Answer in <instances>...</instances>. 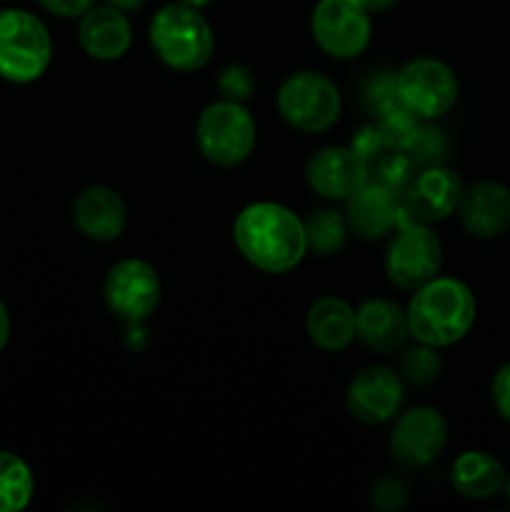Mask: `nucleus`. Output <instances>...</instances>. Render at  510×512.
I'll list each match as a JSON object with an SVG mask.
<instances>
[{
  "mask_svg": "<svg viewBox=\"0 0 510 512\" xmlns=\"http://www.w3.org/2000/svg\"><path fill=\"white\" fill-rule=\"evenodd\" d=\"M233 238L245 260L263 273H288L308 253L303 220L278 203H253L240 210Z\"/></svg>",
  "mask_w": 510,
  "mask_h": 512,
  "instance_id": "f257e3e1",
  "label": "nucleus"
},
{
  "mask_svg": "<svg viewBox=\"0 0 510 512\" xmlns=\"http://www.w3.org/2000/svg\"><path fill=\"white\" fill-rule=\"evenodd\" d=\"M410 335L433 348H445L468 335L475 323V298L455 278H433L415 290L408 305Z\"/></svg>",
  "mask_w": 510,
  "mask_h": 512,
  "instance_id": "f03ea898",
  "label": "nucleus"
},
{
  "mask_svg": "<svg viewBox=\"0 0 510 512\" xmlns=\"http://www.w3.org/2000/svg\"><path fill=\"white\" fill-rule=\"evenodd\" d=\"M150 45L168 68L193 73L213 55V30L198 8L183 3L163 5L150 20Z\"/></svg>",
  "mask_w": 510,
  "mask_h": 512,
  "instance_id": "7ed1b4c3",
  "label": "nucleus"
},
{
  "mask_svg": "<svg viewBox=\"0 0 510 512\" xmlns=\"http://www.w3.org/2000/svg\"><path fill=\"white\" fill-rule=\"evenodd\" d=\"M53 43L38 15L0 10V75L10 83H33L48 70Z\"/></svg>",
  "mask_w": 510,
  "mask_h": 512,
  "instance_id": "20e7f679",
  "label": "nucleus"
},
{
  "mask_svg": "<svg viewBox=\"0 0 510 512\" xmlns=\"http://www.w3.org/2000/svg\"><path fill=\"white\" fill-rule=\"evenodd\" d=\"M398 233L390 240L385 253V273L390 283L403 290H418L420 285L438 278L440 263H443V245L440 238L428 228V223L408 218L400 210Z\"/></svg>",
  "mask_w": 510,
  "mask_h": 512,
  "instance_id": "39448f33",
  "label": "nucleus"
},
{
  "mask_svg": "<svg viewBox=\"0 0 510 512\" xmlns=\"http://www.w3.org/2000/svg\"><path fill=\"white\" fill-rule=\"evenodd\" d=\"M198 148L205 158L220 168H233L248 160L255 145V120L243 103L235 100H218L210 103L200 113L198 128Z\"/></svg>",
  "mask_w": 510,
  "mask_h": 512,
  "instance_id": "423d86ee",
  "label": "nucleus"
},
{
  "mask_svg": "<svg viewBox=\"0 0 510 512\" xmlns=\"http://www.w3.org/2000/svg\"><path fill=\"white\" fill-rule=\"evenodd\" d=\"M278 113L300 133H323L340 115L338 85L323 73L298 70L280 85Z\"/></svg>",
  "mask_w": 510,
  "mask_h": 512,
  "instance_id": "0eeeda50",
  "label": "nucleus"
},
{
  "mask_svg": "<svg viewBox=\"0 0 510 512\" xmlns=\"http://www.w3.org/2000/svg\"><path fill=\"white\" fill-rule=\"evenodd\" d=\"M395 90L403 108L418 118L433 120L453 108L460 88L448 65L433 58H418L400 70Z\"/></svg>",
  "mask_w": 510,
  "mask_h": 512,
  "instance_id": "6e6552de",
  "label": "nucleus"
},
{
  "mask_svg": "<svg viewBox=\"0 0 510 512\" xmlns=\"http://www.w3.org/2000/svg\"><path fill=\"white\" fill-rule=\"evenodd\" d=\"M315 43L330 58H358L370 43V13L353 0H318L310 18Z\"/></svg>",
  "mask_w": 510,
  "mask_h": 512,
  "instance_id": "1a4fd4ad",
  "label": "nucleus"
},
{
  "mask_svg": "<svg viewBox=\"0 0 510 512\" xmlns=\"http://www.w3.org/2000/svg\"><path fill=\"white\" fill-rule=\"evenodd\" d=\"M110 313L125 323H145L160 303V278L145 260H120L103 285Z\"/></svg>",
  "mask_w": 510,
  "mask_h": 512,
  "instance_id": "9d476101",
  "label": "nucleus"
},
{
  "mask_svg": "<svg viewBox=\"0 0 510 512\" xmlns=\"http://www.w3.org/2000/svg\"><path fill=\"white\" fill-rule=\"evenodd\" d=\"M448 443V423L435 408H410L398 415L390 430L388 448L398 465L425 468L443 453Z\"/></svg>",
  "mask_w": 510,
  "mask_h": 512,
  "instance_id": "9b49d317",
  "label": "nucleus"
},
{
  "mask_svg": "<svg viewBox=\"0 0 510 512\" xmlns=\"http://www.w3.org/2000/svg\"><path fill=\"white\" fill-rule=\"evenodd\" d=\"M405 400V383L395 370L373 365L365 368L350 380L345 403L353 418L360 423L380 425L385 420L395 418L403 408Z\"/></svg>",
  "mask_w": 510,
  "mask_h": 512,
  "instance_id": "f8f14e48",
  "label": "nucleus"
},
{
  "mask_svg": "<svg viewBox=\"0 0 510 512\" xmlns=\"http://www.w3.org/2000/svg\"><path fill=\"white\" fill-rule=\"evenodd\" d=\"M308 185L330 200H348L368 180V160L355 148L328 145L308 160Z\"/></svg>",
  "mask_w": 510,
  "mask_h": 512,
  "instance_id": "ddd939ff",
  "label": "nucleus"
},
{
  "mask_svg": "<svg viewBox=\"0 0 510 512\" xmlns=\"http://www.w3.org/2000/svg\"><path fill=\"white\" fill-rule=\"evenodd\" d=\"M463 193V180L453 170L428 168L410 180L400 210L408 218L420 220V223H438V220L458 213Z\"/></svg>",
  "mask_w": 510,
  "mask_h": 512,
  "instance_id": "4468645a",
  "label": "nucleus"
},
{
  "mask_svg": "<svg viewBox=\"0 0 510 512\" xmlns=\"http://www.w3.org/2000/svg\"><path fill=\"white\" fill-rule=\"evenodd\" d=\"M458 215L473 238H500L510 230V190L495 180H480L465 188Z\"/></svg>",
  "mask_w": 510,
  "mask_h": 512,
  "instance_id": "2eb2a0df",
  "label": "nucleus"
},
{
  "mask_svg": "<svg viewBox=\"0 0 510 512\" xmlns=\"http://www.w3.org/2000/svg\"><path fill=\"white\" fill-rule=\"evenodd\" d=\"M73 223L85 238L108 243L120 238L128 223L123 198L105 185H88L73 200Z\"/></svg>",
  "mask_w": 510,
  "mask_h": 512,
  "instance_id": "dca6fc26",
  "label": "nucleus"
},
{
  "mask_svg": "<svg viewBox=\"0 0 510 512\" xmlns=\"http://www.w3.org/2000/svg\"><path fill=\"white\" fill-rule=\"evenodd\" d=\"M78 43L95 60L123 58L133 43L128 15L113 5H93L88 13L80 15Z\"/></svg>",
  "mask_w": 510,
  "mask_h": 512,
  "instance_id": "f3484780",
  "label": "nucleus"
},
{
  "mask_svg": "<svg viewBox=\"0 0 510 512\" xmlns=\"http://www.w3.org/2000/svg\"><path fill=\"white\" fill-rule=\"evenodd\" d=\"M398 215L400 205L393 190L373 180H365L353 195H348L345 220H348V228H353L360 238L373 240L390 233L398 223Z\"/></svg>",
  "mask_w": 510,
  "mask_h": 512,
  "instance_id": "a211bd4d",
  "label": "nucleus"
},
{
  "mask_svg": "<svg viewBox=\"0 0 510 512\" xmlns=\"http://www.w3.org/2000/svg\"><path fill=\"white\" fill-rule=\"evenodd\" d=\"M355 333L375 353H395L410 335L408 313L390 300H365L355 310Z\"/></svg>",
  "mask_w": 510,
  "mask_h": 512,
  "instance_id": "6ab92c4d",
  "label": "nucleus"
},
{
  "mask_svg": "<svg viewBox=\"0 0 510 512\" xmlns=\"http://www.w3.org/2000/svg\"><path fill=\"white\" fill-rule=\"evenodd\" d=\"M455 493L470 500H485L503 493L508 483V473L490 453L483 450H465L455 458L453 470H450Z\"/></svg>",
  "mask_w": 510,
  "mask_h": 512,
  "instance_id": "aec40b11",
  "label": "nucleus"
},
{
  "mask_svg": "<svg viewBox=\"0 0 510 512\" xmlns=\"http://www.w3.org/2000/svg\"><path fill=\"white\" fill-rule=\"evenodd\" d=\"M308 335L320 350L340 353L348 348L358 333H355V310L345 300L320 298L308 310Z\"/></svg>",
  "mask_w": 510,
  "mask_h": 512,
  "instance_id": "412c9836",
  "label": "nucleus"
},
{
  "mask_svg": "<svg viewBox=\"0 0 510 512\" xmlns=\"http://www.w3.org/2000/svg\"><path fill=\"white\" fill-rule=\"evenodd\" d=\"M33 473L13 453L0 450V512H18L33 498Z\"/></svg>",
  "mask_w": 510,
  "mask_h": 512,
  "instance_id": "4be33fe9",
  "label": "nucleus"
},
{
  "mask_svg": "<svg viewBox=\"0 0 510 512\" xmlns=\"http://www.w3.org/2000/svg\"><path fill=\"white\" fill-rule=\"evenodd\" d=\"M305 225V240H308V250L315 255H333L338 253L348 238V220L335 210H315L303 220Z\"/></svg>",
  "mask_w": 510,
  "mask_h": 512,
  "instance_id": "5701e85b",
  "label": "nucleus"
},
{
  "mask_svg": "<svg viewBox=\"0 0 510 512\" xmlns=\"http://www.w3.org/2000/svg\"><path fill=\"white\" fill-rule=\"evenodd\" d=\"M440 358L433 345H420V348L405 350L400 358V378L408 380L410 385H428L438 378Z\"/></svg>",
  "mask_w": 510,
  "mask_h": 512,
  "instance_id": "b1692460",
  "label": "nucleus"
},
{
  "mask_svg": "<svg viewBox=\"0 0 510 512\" xmlns=\"http://www.w3.org/2000/svg\"><path fill=\"white\" fill-rule=\"evenodd\" d=\"M253 88L255 78L245 65H228L218 78V90L223 93V98L235 100V103H243L245 98H250Z\"/></svg>",
  "mask_w": 510,
  "mask_h": 512,
  "instance_id": "393cba45",
  "label": "nucleus"
},
{
  "mask_svg": "<svg viewBox=\"0 0 510 512\" xmlns=\"http://www.w3.org/2000/svg\"><path fill=\"white\" fill-rule=\"evenodd\" d=\"M405 500H408V488L400 478H380L370 490V503L385 512L400 510Z\"/></svg>",
  "mask_w": 510,
  "mask_h": 512,
  "instance_id": "a878e982",
  "label": "nucleus"
},
{
  "mask_svg": "<svg viewBox=\"0 0 510 512\" xmlns=\"http://www.w3.org/2000/svg\"><path fill=\"white\" fill-rule=\"evenodd\" d=\"M490 390H493V403L498 415L505 423H510V363H505L503 368L495 373L493 388Z\"/></svg>",
  "mask_w": 510,
  "mask_h": 512,
  "instance_id": "bb28decb",
  "label": "nucleus"
},
{
  "mask_svg": "<svg viewBox=\"0 0 510 512\" xmlns=\"http://www.w3.org/2000/svg\"><path fill=\"white\" fill-rule=\"evenodd\" d=\"M38 3L58 18H80L93 8L95 0H38Z\"/></svg>",
  "mask_w": 510,
  "mask_h": 512,
  "instance_id": "cd10ccee",
  "label": "nucleus"
},
{
  "mask_svg": "<svg viewBox=\"0 0 510 512\" xmlns=\"http://www.w3.org/2000/svg\"><path fill=\"white\" fill-rule=\"evenodd\" d=\"M353 3H358L360 8L368 10V13H380V10H388L393 8L398 0H353Z\"/></svg>",
  "mask_w": 510,
  "mask_h": 512,
  "instance_id": "c85d7f7f",
  "label": "nucleus"
},
{
  "mask_svg": "<svg viewBox=\"0 0 510 512\" xmlns=\"http://www.w3.org/2000/svg\"><path fill=\"white\" fill-rule=\"evenodd\" d=\"M10 338V318H8V308L3 305V300H0V350L5 348V343H8Z\"/></svg>",
  "mask_w": 510,
  "mask_h": 512,
  "instance_id": "c756f323",
  "label": "nucleus"
},
{
  "mask_svg": "<svg viewBox=\"0 0 510 512\" xmlns=\"http://www.w3.org/2000/svg\"><path fill=\"white\" fill-rule=\"evenodd\" d=\"M105 5H113V8L123 10V13H130V10L143 8L145 0H105Z\"/></svg>",
  "mask_w": 510,
  "mask_h": 512,
  "instance_id": "7c9ffc66",
  "label": "nucleus"
},
{
  "mask_svg": "<svg viewBox=\"0 0 510 512\" xmlns=\"http://www.w3.org/2000/svg\"><path fill=\"white\" fill-rule=\"evenodd\" d=\"M178 3H183V5H190V8H205V5H210L213 3V0H178Z\"/></svg>",
  "mask_w": 510,
  "mask_h": 512,
  "instance_id": "2f4dec72",
  "label": "nucleus"
},
{
  "mask_svg": "<svg viewBox=\"0 0 510 512\" xmlns=\"http://www.w3.org/2000/svg\"><path fill=\"white\" fill-rule=\"evenodd\" d=\"M505 493H508V500H510V475H508V483H505Z\"/></svg>",
  "mask_w": 510,
  "mask_h": 512,
  "instance_id": "473e14b6",
  "label": "nucleus"
}]
</instances>
